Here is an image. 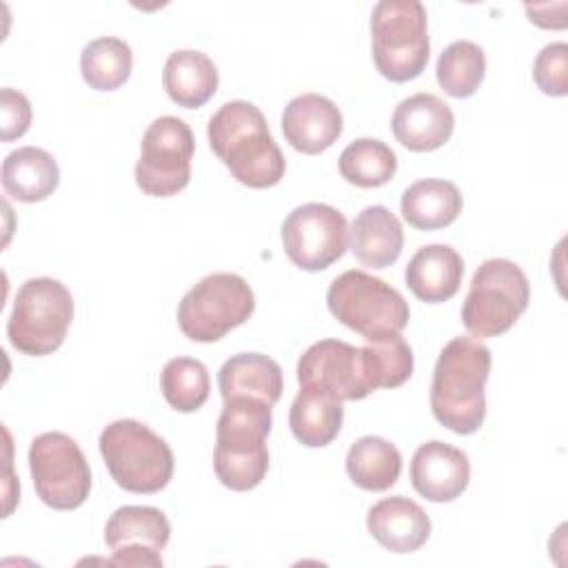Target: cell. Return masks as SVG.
<instances>
[{
    "mask_svg": "<svg viewBox=\"0 0 568 568\" xmlns=\"http://www.w3.org/2000/svg\"><path fill=\"white\" fill-rule=\"evenodd\" d=\"M206 135L213 153L240 184L271 189L284 178L286 160L268 131L264 113L253 102H224L209 118Z\"/></svg>",
    "mask_w": 568,
    "mask_h": 568,
    "instance_id": "obj_1",
    "label": "cell"
},
{
    "mask_svg": "<svg viewBox=\"0 0 568 568\" xmlns=\"http://www.w3.org/2000/svg\"><path fill=\"white\" fill-rule=\"evenodd\" d=\"M490 351L475 337H453L439 353L430 382L435 419L457 435H473L486 417L484 388L490 375Z\"/></svg>",
    "mask_w": 568,
    "mask_h": 568,
    "instance_id": "obj_2",
    "label": "cell"
},
{
    "mask_svg": "<svg viewBox=\"0 0 568 568\" xmlns=\"http://www.w3.org/2000/svg\"><path fill=\"white\" fill-rule=\"evenodd\" d=\"M271 408L266 402L253 397L224 399L215 428L213 468L226 488L237 493L253 490L266 477V437L273 424Z\"/></svg>",
    "mask_w": 568,
    "mask_h": 568,
    "instance_id": "obj_3",
    "label": "cell"
},
{
    "mask_svg": "<svg viewBox=\"0 0 568 568\" xmlns=\"http://www.w3.org/2000/svg\"><path fill=\"white\" fill-rule=\"evenodd\" d=\"M326 304L337 322L368 342L399 335L410 320V311L402 293L359 268L344 271L331 282Z\"/></svg>",
    "mask_w": 568,
    "mask_h": 568,
    "instance_id": "obj_4",
    "label": "cell"
},
{
    "mask_svg": "<svg viewBox=\"0 0 568 568\" xmlns=\"http://www.w3.org/2000/svg\"><path fill=\"white\" fill-rule=\"evenodd\" d=\"M98 446L113 481L129 493L151 495L171 481L173 450L142 422H111L100 433Z\"/></svg>",
    "mask_w": 568,
    "mask_h": 568,
    "instance_id": "obj_5",
    "label": "cell"
},
{
    "mask_svg": "<svg viewBox=\"0 0 568 568\" xmlns=\"http://www.w3.org/2000/svg\"><path fill=\"white\" fill-rule=\"evenodd\" d=\"M373 62L390 82H408L428 64L426 7L419 0H382L371 13Z\"/></svg>",
    "mask_w": 568,
    "mask_h": 568,
    "instance_id": "obj_6",
    "label": "cell"
},
{
    "mask_svg": "<svg viewBox=\"0 0 568 568\" xmlns=\"http://www.w3.org/2000/svg\"><path fill=\"white\" fill-rule=\"evenodd\" d=\"M71 320V291L53 277H31L16 293L7 337L24 355H51L62 346Z\"/></svg>",
    "mask_w": 568,
    "mask_h": 568,
    "instance_id": "obj_7",
    "label": "cell"
},
{
    "mask_svg": "<svg viewBox=\"0 0 568 568\" xmlns=\"http://www.w3.org/2000/svg\"><path fill=\"white\" fill-rule=\"evenodd\" d=\"M530 284L510 260L490 257L479 264L462 304V322L473 337H497L515 326L528 308Z\"/></svg>",
    "mask_w": 568,
    "mask_h": 568,
    "instance_id": "obj_8",
    "label": "cell"
},
{
    "mask_svg": "<svg viewBox=\"0 0 568 568\" xmlns=\"http://www.w3.org/2000/svg\"><path fill=\"white\" fill-rule=\"evenodd\" d=\"M255 311L248 282L235 273H211L189 288L178 306V324L191 342H217Z\"/></svg>",
    "mask_w": 568,
    "mask_h": 568,
    "instance_id": "obj_9",
    "label": "cell"
},
{
    "mask_svg": "<svg viewBox=\"0 0 568 568\" xmlns=\"http://www.w3.org/2000/svg\"><path fill=\"white\" fill-rule=\"evenodd\" d=\"M29 470L38 497L55 510L80 508L91 490V470L67 433H42L29 446Z\"/></svg>",
    "mask_w": 568,
    "mask_h": 568,
    "instance_id": "obj_10",
    "label": "cell"
},
{
    "mask_svg": "<svg viewBox=\"0 0 568 568\" xmlns=\"http://www.w3.org/2000/svg\"><path fill=\"white\" fill-rule=\"evenodd\" d=\"M195 138L191 126L175 115L155 118L142 135L135 184L153 197L180 193L191 180Z\"/></svg>",
    "mask_w": 568,
    "mask_h": 568,
    "instance_id": "obj_11",
    "label": "cell"
},
{
    "mask_svg": "<svg viewBox=\"0 0 568 568\" xmlns=\"http://www.w3.org/2000/svg\"><path fill=\"white\" fill-rule=\"evenodd\" d=\"M348 222L342 211L322 202L295 206L282 222V244L302 271H324L348 248Z\"/></svg>",
    "mask_w": 568,
    "mask_h": 568,
    "instance_id": "obj_12",
    "label": "cell"
},
{
    "mask_svg": "<svg viewBox=\"0 0 568 568\" xmlns=\"http://www.w3.org/2000/svg\"><path fill=\"white\" fill-rule=\"evenodd\" d=\"M297 382L337 402L364 399L375 390L364 346H353L342 339H320L311 344L300 355Z\"/></svg>",
    "mask_w": 568,
    "mask_h": 568,
    "instance_id": "obj_13",
    "label": "cell"
},
{
    "mask_svg": "<svg viewBox=\"0 0 568 568\" xmlns=\"http://www.w3.org/2000/svg\"><path fill=\"white\" fill-rule=\"evenodd\" d=\"M171 537L166 515L153 506H120L104 526V541L115 566H162Z\"/></svg>",
    "mask_w": 568,
    "mask_h": 568,
    "instance_id": "obj_14",
    "label": "cell"
},
{
    "mask_svg": "<svg viewBox=\"0 0 568 568\" xmlns=\"http://www.w3.org/2000/svg\"><path fill=\"white\" fill-rule=\"evenodd\" d=\"M470 481L468 455L439 439L422 444L410 459V484L428 501L457 499Z\"/></svg>",
    "mask_w": 568,
    "mask_h": 568,
    "instance_id": "obj_15",
    "label": "cell"
},
{
    "mask_svg": "<svg viewBox=\"0 0 568 568\" xmlns=\"http://www.w3.org/2000/svg\"><path fill=\"white\" fill-rule=\"evenodd\" d=\"M344 118L333 100L320 93L293 98L282 113V133L286 142L306 155H317L333 146L342 135Z\"/></svg>",
    "mask_w": 568,
    "mask_h": 568,
    "instance_id": "obj_16",
    "label": "cell"
},
{
    "mask_svg": "<svg viewBox=\"0 0 568 568\" xmlns=\"http://www.w3.org/2000/svg\"><path fill=\"white\" fill-rule=\"evenodd\" d=\"M393 135L408 151H435L444 146L455 129L450 106L435 93H415L404 98L390 118Z\"/></svg>",
    "mask_w": 568,
    "mask_h": 568,
    "instance_id": "obj_17",
    "label": "cell"
},
{
    "mask_svg": "<svg viewBox=\"0 0 568 568\" xmlns=\"http://www.w3.org/2000/svg\"><path fill=\"white\" fill-rule=\"evenodd\" d=\"M366 528L390 552H415L430 537L426 510L404 495L384 497L373 504L366 515Z\"/></svg>",
    "mask_w": 568,
    "mask_h": 568,
    "instance_id": "obj_18",
    "label": "cell"
},
{
    "mask_svg": "<svg viewBox=\"0 0 568 568\" xmlns=\"http://www.w3.org/2000/svg\"><path fill=\"white\" fill-rule=\"evenodd\" d=\"M464 260L448 244H426L406 264L404 280L410 293L428 304L450 300L462 284Z\"/></svg>",
    "mask_w": 568,
    "mask_h": 568,
    "instance_id": "obj_19",
    "label": "cell"
},
{
    "mask_svg": "<svg viewBox=\"0 0 568 568\" xmlns=\"http://www.w3.org/2000/svg\"><path fill=\"white\" fill-rule=\"evenodd\" d=\"M217 386L222 399L253 397L275 406L284 390V377L273 357L262 353H240L222 364Z\"/></svg>",
    "mask_w": 568,
    "mask_h": 568,
    "instance_id": "obj_20",
    "label": "cell"
},
{
    "mask_svg": "<svg viewBox=\"0 0 568 568\" xmlns=\"http://www.w3.org/2000/svg\"><path fill=\"white\" fill-rule=\"evenodd\" d=\"M404 248V231L399 220L382 204L366 206L351 226V251L373 268H386L397 262Z\"/></svg>",
    "mask_w": 568,
    "mask_h": 568,
    "instance_id": "obj_21",
    "label": "cell"
},
{
    "mask_svg": "<svg viewBox=\"0 0 568 568\" xmlns=\"http://www.w3.org/2000/svg\"><path fill=\"white\" fill-rule=\"evenodd\" d=\"M2 189L18 202H42L60 182V169L53 155L38 146H20L2 160Z\"/></svg>",
    "mask_w": 568,
    "mask_h": 568,
    "instance_id": "obj_22",
    "label": "cell"
},
{
    "mask_svg": "<svg viewBox=\"0 0 568 568\" xmlns=\"http://www.w3.org/2000/svg\"><path fill=\"white\" fill-rule=\"evenodd\" d=\"M162 84L178 106L197 109L215 95L220 75L217 67L206 53L195 49H180L166 58Z\"/></svg>",
    "mask_w": 568,
    "mask_h": 568,
    "instance_id": "obj_23",
    "label": "cell"
},
{
    "mask_svg": "<svg viewBox=\"0 0 568 568\" xmlns=\"http://www.w3.org/2000/svg\"><path fill=\"white\" fill-rule=\"evenodd\" d=\"M464 200L459 189L448 180L426 178L413 182L402 193V215L404 220L419 231H435L450 226L462 213Z\"/></svg>",
    "mask_w": 568,
    "mask_h": 568,
    "instance_id": "obj_24",
    "label": "cell"
},
{
    "mask_svg": "<svg viewBox=\"0 0 568 568\" xmlns=\"http://www.w3.org/2000/svg\"><path fill=\"white\" fill-rule=\"evenodd\" d=\"M344 408L342 402L333 399L331 395L300 386L291 410H288V426L293 437L308 448L328 446L342 430Z\"/></svg>",
    "mask_w": 568,
    "mask_h": 568,
    "instance_id": "obj_25",
    "label": "cell"
},
{
    "mask_svg": "<svg viewBox=\"0 0 568 568\" xmlns=\"http://www.w3.org/2000/svg\"><path fill=\"white\" fill-rule=\"evenodd\" d=\"M346 473L351 481L364 490H388L402 473V455L384 437H359L346 453Z\"/></svg>",
    "mask_w": 568,
    "mask_h": 568,
    "instance_id": "obj_26",
    "label": "cell"
},
{
    "mask_svg": "<svg viewBox=\"0 0 568 568\" xmlns=\"http://www.w3.org/2000/svg\"><path fill=\"white\" fill-rule=\"evenodd\" d=\"M339 175L355 186L377 189L393 180L397 171L395 151L377 138H357L339 155Z\"/></svg>",
    "mask_w": 568,
    "mask_h": 568,
    "instance_id": "obj_27",
    "label": "cell"
},
{
    "mask_svg": "<svg viewBox=\"0 0 568 568\" xmlns=\"http://www.w3.org/2000/svg\"><path fill=\"white\" fill-rule=\"evenodd\" d=\"M133 69L131 47L113 36L91 40L80 53L82 80L95 91H113L122 87Z\"/></svg>",
    "mask_w": 568,
    "mask_h": 568,
    "instance_id": "obj_28",
    "label": "cell"
},
{
    "mask_svg": "<svg viewBox=\"0 0 568 568\" xmlns=\"http://www.w3.org/2000/svg\"><path fill=\"white\" fill-rule=\"evenodd\" d=\"M437 82L450 98H470L486 75V55L470 40L450 42L437 58Z\"/></svg>",
    "mask_w": 568,
    "mask_h": 568,
    "instance_id": "obj_29",
    "label": "cell"
},
{
    "mask_svg": "<svg viewBox=\"0 0 568 568\" xmlns=\"http://www.w3.org/2000/svg\"><path fill=\"white\" fill-rule=\"evenodd\" d=\"M160 388L173 410L193 413L209 399V371L200 359L173 357L160 373Z\"/></svg>",
    "mask_w": 568,
    "mask_h": 568,
    "instance_id": "obj_30",
    "label": "cell"
},
{
    "mask_svg": "<svg viewBox=\"0 0 568 568\" xmlns=\"http://www.w3.org/2000/svg\"><path fill=\"white\" fill-rule=\"evenodd\" d=\"M371 377L377 388H397L413 375V351L402 335H393L364 346Z\"/></svg>",
    "mask_w": 568,
    "mask_h": 568,
    "instance_id": "obj_31",
    "label": "cell"
},
{
    "mask_svg": "<svg viewBox=\"0 0 568 568\" xmlns=\"http://www.w3.org/2000/svg\"><path fill=\"white\" fill-rule=\"evenodd\" d=\"M532 78L541 93L561 98L568 93V47L566 42L546 44L532 64Z\"/></svg>",
    "mask_w": 568,
    "mask_h": 568,
    "instance_id": "obj_32",
    "label": "cell"
},
{
    "mask_svg": "<svg viewBox=\"0 0 568 568\" xmlns=\"http://www.w3.org/2000/svg\"><path fill=\"white\" fill-rule=\"evenodd\" d=\"M0 111H2V124H0L2 142L22 138L31 124V104L27 95L11 87H4L0 91Z\"/></svg>",
    "mask_w": 568,
    "mask_h": 568,
    "instance_id": "obj_33",
    "label": "cell"
}]
</instances>
